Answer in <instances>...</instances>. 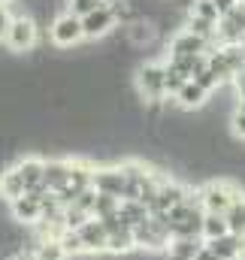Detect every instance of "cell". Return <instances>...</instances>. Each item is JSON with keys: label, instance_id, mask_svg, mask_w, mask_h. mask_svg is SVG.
Masks as SVG:
<instances>
[{"label": "cell", "instance_id": "cell-1", "mask_svg": "<svg viewBox=\"0 0 245 260\" xmlns=\"http://www.w3.org/2000/svg\"><path fill=\"white\" fill-rule=\"evenodd\" d=\"M170 224H167V215H148L139 227H133V245L145 254H155V251H167L170 245Z\"/></svg>", "mask_w": 245, "mask_h": 260}, {"label": "cell", "instance_id": "cell-2", "mask_svg": "<svg viewBox=\"0 0 245 260\" xmlns=\"http://www.w3.org/2000/svg\"><path fill=\"white\" fill-rule=\"evenodd\" d=\"M136 94L151 106L164 103L167 100V64L148 61V64L139 67L136 70Z\"/></svg>", "mask_w": 245, "mask_h": 260}, {"label": "cell", "instance_id": "cell-3", "mask_svg": "<svg viewBox=\"0 0 245 260\" xmlns=\"http://www.w3.org/2000/svg\"><path fill=\"white\" fill-rule=\"evenodd\" d=\"M239 194H242V191H239L233 182H227V179H212V182H206L203 188L194 191L200 209H203V212H215V215H224V212L230 209V203Z\"/></svg>", "mask_w": 245, "mask_h": 260}, {"label": "cell", "instance_id": "cell-4", "mask_svg": "<svg viewBox=\"0 0 245 260\" xmlns=\"http://www.w3.org/2000/svg\"><path fill=\"white\" fill-rule=\"evenodd\" d=\"M37 37H40L37 18L24 12V15H12V21H9V30H6V37H3V43H6L12 52L24 55V52H30V49L37 46Z\"/></svg>", "mask_w": 245, "mask_h": 260}, {"label": "cell", "instance_id": "cell-5", "mask_svg": "<svg viewBox=\"0 0 245 260\" xmlns=\"http://www.w3.org/2000/svg\"><path fill=\"white\" fill-rule=\"evenodd\" d=\"M115 27H118V12H115V6L109 0L103 6H97L94 12L82 15V34H85V40H103Z\"/></svg>", "mask_w": 245, "mask_h": 260}, {"label": "cell", "instance_id": "cell-6", "mask_svg": "<svg viewBox=\"0 0 245 260\" xmlns=\"http://www.w3.org/2000/svg\"><path fill=\"white\" fill-rule=\"evenodd\" d=\"M49 34H52V43H55L58 49H73V46H79V43L85 40V34H82V18L73 15V12L55 15Z\"/></svg>", "mask_w": 245, "mask_h": 260}, {"label": "cell", "instance_id": "cell-7", "mask_svg": "<svg viewBox=\"0 0 245 260\" xmlns=\"http://www.w3.org/2000/svg\"><path fill=\"white\" fill-rule=\"evenodd\" d=\"M191 197V188L182 185V182H176V179H167L164 176V182H161V188H158V194L151 200V206H148V212L151 215H167L173 206H179Z\"/></svg>", "mask_w": 245, "mask_h": 260}, {"label": "cell", "instance_id": "cell-8", "mask_svg": "<svg viewBox=\"0 0 245 260\" xmlns=\"http://www.w3.org/2000/svg\"><path fill=\"white\" fill-rule=\"evenodd\" d=\"M91 188H94L97 194H103V197L121 200L124 188H127L121 164H118V167H94V173H91Z\"/></svg>", "mask_w": 245, "mask_h": 260}, {"label": "cell", "instance_id": "cell-9", "mask_svg": "<svg viewBox=\"0 0 245 260\" xmlns=\"http://www.w3.org/2000/svg\"><path fill=\"white\" fill-rule=\"evenodd\" d=\"M46 194H49V191L43 188V191H37V194H24V197H18V200H12V203H9L12 218H15L18 224L37 227L40 218H43V197Z\"/></svg>", "mask_w": 245, "mask_h": 260}, {"label": "cell", "instance_id": "cell-10", "mask_svg": "<svg viewBox=\"0 0 245 260\" xmlns=\"http://www.w3.org/2000/svg\"><path fill=\"white\" fill-rule=\"evenodd\" d=\"M76 236L82 242V254H94V257L106 254V230L97 218H88L82 227H76Z\"/></svg>", "mask_w": 245, "mask_h": 260}, {"label": "cell", "instance_id": "cell-11", "mask_svg": "<svg viewBox=\"0 0 245 260\" xmlns=\"http://www.w3.org/2000/svg\"><path fill=\"white\" fill-rule=\"evenodd\" d=\"M212 46L188 30H179L173 40H170V58H191V55H209Z\"/></svg>", "mask_w": 245, "mask_h": 260}, {"label": "cell", "instance_id": "cell-12", "mask_svg": "<svg viewBox=\"0 0 245 260\" xmlns=\"http://www.w3.org/2000/svg\"><path fill=\"white\" fill-rule=\"evenodd\" d=\"M43 157H21L18 164H15V173L21 176V182H24V194H37V191H43Z\"/></svg>", "mask_w": 245, "mask_h": 260}, {"label": "cell", "instance_id": "cell-13", "mask_svg": "<svg viewBox=\"0 0 245 260\" xmlns=\"http://www.w3.org/2000/svg\"><path fill=\"white\" fill-rule=\"evenodd\" d=\"M67 176H70V160H46L43 164V188L58 194L67 188Z\"/></svg>", "mask_w": 245, "mask_h": 260}, {"label": "cell", "instance_id": "cell-14", "mask_svg": "<svg viewBox=\"0 0 245 260\" xmlns=\"http://www.w3.org/2000/svg\"><path fill=\"white\" fill-rule=\"evenodd\" d=\"M206 248L215 254L218 260H233V257H242V236H233V233H224L212 242H206Z\"/></svg>", "mask_w": 245, "mask_h": 260}, {"label": "cell", "instance_id": "cell-15", "mask_svg": "<svg viewBox=\"0 0 245 260\" xmlns=\"http://www.w3.org/2000/svg\"><path fill=\"white\" fill-rule=\"evenodd\" d=\"M91 173H94V164L88 160H70V176H67V188L79 197L82 191L91 188Z\"/></svg>", "mask_w": 245, "mask_h": 260}, {"label": "cell", "instance_id": "cell-16", "mask_svg": "<svg viewBox=\"0 0 245 260\" xmlns=\"http://www.w3.org/2000/svg\"><path fill=\"white\" fill-rule=\"evenodd\" d=\"M206 100H209V94H206L194 79H188L182 88L176 91V103H179L182 109H203V106H206Z\"/></svg>", "mask_w": 245, "mask_h": 260}, {"label": "cell", "instance_id": "cell-17", "mask_svg": "<svg viewBox=\"0 0 245 260\" xmlns=\"http://www.w3.org/2000/svg\"><path fill=\"white\" fill-rule=\"evenodd\" d=\"M130 251H136V245H133V230L130 227H118V230H112V233H106V254H130Z\"/></svg>", "mask_w": 245, "mask_h": 260}, {"label": "cell", "instance_id": "cell-18", "mask_svg": "<svg viewBox=\"0 0 245 260\" xmlns=\"http://www.w3.org/2000/svg\"><path fill=\"white\" fill-rule=\"evenodd\" d=\"M200 248H203V239L176 236V239H170V245H167V260H194Z\"/></svg>", "mask_w": 245, "mask_h": 260}, {"label": "cell", "instance_id": "cell-19", "mask_svg": "<svg viewBox=\"0 0 245 260\" xmlns=\"http://www.w3.org/2000/svg\"><path fill=\"white\" fill-rule=\"evenodd\" d=\"M148 215H151V212H148L139 200H121V203H118V218H121L130 230H133V227H139Z\"/></svg>", "mask_w": 245, "mask_h": 260}, {"label": "cell", "instance_id": "cell-20", "mask_svg": "<svg viewBox=\"0 0 245 260\" xmlns=\"http://www.w3.org/2000/svg\"><path fill=\"white\" fill-rule=\"evenodd\" d=\"M0 197H3L6 203L24 197V182H21V176L15 173V167H9V170L0 173Z\"/></svg>", "mask_w": 245, "mask_h": 260}, {"label": "cell", "instance_id": "cell-21", "mask_svg": "<svg viewBox=\"0 0 245 260\" xmlns=\"http://www.w3.org/2000/svg\"><path fill=\"white\" fill-rule=\"evenodd\" d=\"M224 221H227V233L245 236V194H239L230 203V209L224 212Z\"/></svg>", "mask_w": 245, "mask_h": 260}, {"label": "cell", "instance_id": "cell-22", "mask_svg": "<svg viewBox=\"0 0 245 260\" xmlns=\"http://www.w3.org/2000/svg\"><path fill=\"white\" fill-rule=\"evenodd\" d=\"M227 233V221L224 215H215V212H203V227H200V239L203 242H212L218 236Z\"/></svg>", "mask_w": 245, "mask_h": 260}, {"label": "cell", "instance_id": "cell-23", "mask_svg": "<svg viewBox=\"0 0 245 260\" xmlns=\"http://www.w3.org/2000/svg\"><path fill=\"white\" fill-rule=\"evenodd\" d=\"M188 15H197V18H206V21H212V24H218V18H221L212 0H191V6H188Z\"/></svg>", "mask_w": 245, "mask_h": 260}, {"label": "cell", "instance_id": "cell-24", "mask_svg": "<svg viewBox=\"0 0 245 260\" xmlns=\"http://www.w3.org/2000/svg\"><path fill=\"white\" fill-rule=\"evenodd\" d=\"M118 203H121V200H115V197H103V194H97V200H94V209H91V218L103 221V218L115 215V212H118Z\"/></svg>", "mask_w": 245, "mask_h": 260}, {"label": "cell", "instance_id": "cell-25", "mask_svg": "<svg viewBox=\"0 0 245 260\" xmlns=\"http://www.w3.org/2000/svg\"><path fill=\"white\" fill-rule=\"evenodd\" d=\"M58 245H61V251L70 257H79L82 254V242H79V236H76V230H64L61 236H58Z\"/></svg>", "mask_w": 245, "mask_h": 260}, {"label": "cell", "instance_id": "cell-26", "mask_svg": "<svg viewBox=\"0 0 245 260\" xmlns=\"http://www.w3.org/2000/svg\"><path fill=\"white\" fill-rule=\"evenodd\" d=\"M194 82H197V85H200V88H203L206 94H212V91H218V88H221L218 76H215V73L209 70V64H206L203 70H200V73H197V76H194Z\"/></svg>", "mask_w": 245, "mask_h": 260}, {"label": "cell", "instance_id": "cell-27", "mask_svg": "<svg viewBox=\"0 0 245 260\" xmlns=\"http://www.w3.org/2000/svg\"><path fill=\"white\" fill-rule=\"evenodd\" d=\"M164 64H167V61H164ZM185 82H188V76H185V73H179L176 67L167 64V97H176V91L182 88Z\"/></svg>", "mask_w": 245, "mask_h": 260}, {"label": "cell", "instance_id": "cell-28", "mask_svg": "<svg viewBox=\"0 0 245 260\" xmlns=\"http://www.w3.org/2000/svg\"><path fill=\"white\" fill-rule=\"evenodd\" d=\"M67 3H70V9H67V12H73V15H79V18H82V15H88V12H94L97 6H103L106 0H67Z\"/></svg>", "mask_w": 245, "mask_h": 260}, {"label": "cell", "instance_id": "cell-29", "mask_svg": "<svg viewBox=\"0 0 245 260\" xmlns=\"http://www.w3.org/2000/svg\"><path fill=\"white\" fill-rule=\"evenodd\" d=\"M230 124H233V136L245 139V112H239V109H236V112H233V121H230Z\"/></svg>", "mask_w": 245, "mask_h": 260}, {"label": "cell", "instance_id": "cell-30", "mask_svg": "<svg viewBox=\"0 0 245 260\" xmlns=\"http://www.w3.org/2000/svg\"><path fill=\"white\" fill-rule=\"evenodd\" d=\"M9 21H12V12H9V6L0 3V40H3L6 30H9Z\"/></svg>", "mask_w": 245, "mask_h": 260}, {"label": "cell", "instance_id": "cell-31", "mask_svg": "<svg viewBox=\"0 0 245 260\" xmlns=\"http://www.w3.org/2000/svg\"><path fill=\"white\" fill-rule=\"evenodd\" d=\"M233 85H236V94H239V100H245V67L233 76Z\"/></svg>", "mask_w": 245, "mask_h": 260}, {"label": "cell", "instance_id": "cell-32", "mask_svg": "<svg viewBox=\"0 0 245 260\" xmlns=\"http://www.w3.org/2000/svg\"><path fill=\"white\" fill-rule=\"evenodd\" d=\"M215 3V9H218V15H227L233 6H236V0H212Z\"/></svg>", "mask_w": 245, "mask_h": 260}, {"label": "cell", "instance_id": "cell-33", "mask_svg": "<svg viewBox=\"0 0 245 260\" xmlns=\"http://www.w3.org/2000/svg\"><path fill=\"white\" fill-rule=\"evenodd\" d=\"M194 260H218V257H215V254H212V251L206 248V242H203V248L197 251V257H194Z\"/></svg>", "mask_w": 245, "mask_h": 260}, {"label": "cell", "instance_id": "cell-34", "mask_svg": "<svg viewBox=\"0 0 245 260\" xmlns=\"http://www.w3.org/2000/svg\"><path fill=\"white\" fill-rule=\"evenodd\" d=\"M236 109H239V112H245V100H239V106H236Z\"/></svg>", "mask_w": 245, "mask_h": 260}, {"label": "cell", "instance_id": "cell-35", "mask_svg": "<svg viewBox=\"0 0 245 260\" xmlns=\"http://www.w3.org/2000/svg\"><path fill=\"white\" fill-rule=\"evenodd\" d=\"M0 3H3V6H6V3H9V0H0Z\"/></svg>", "mask_w": 245, "mask_h": 260}, {"label": "cell", "instance_id": "cell-36", "mask_svg": "<svg viewBox=\"0 0 245 260\" xmlns=\"http://www.w3.org/2000/svg\"><path fill=\"white\" fill-rule=\"evenodd\" d=\"M233 260H245V257H233Z\"/></svg>", "mask_w": 245, "mask_h": 260}, {"label": "cell", "instance_id": "cell-37", "mask_svg": "<svg viewBox=\"0 0 245 260\" xmlns=\"http://www.w3.org/2000/svg\"><path fill=\"white\" fill-rule=\"evenodd\" d=\"M236 3H245V0H236Z\"/></svg>", "mask_w": 245, "mask_h": 260}]
</instances>
